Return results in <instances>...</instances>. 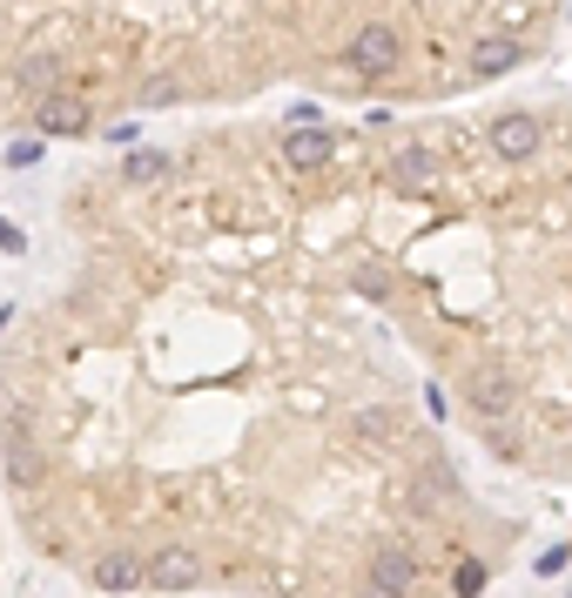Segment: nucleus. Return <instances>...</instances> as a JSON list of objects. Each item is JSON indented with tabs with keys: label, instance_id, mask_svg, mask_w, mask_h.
<instances>
[{
	"label": "nucleus",
	"instance_id": "f257e3e1",
	"mask_svg": "<svg viewBox=\"0 0 572 598\" xmlns=\"http://www.w3.org/2000/svg\"><path fill=\"white\" fill-rule=\"evenodd\" d=\"M169 182L89 168L81 263L0 357V471L28 545L189 558L236 598H485L519 545L451 464L445 390L277 222L250 122Z\"/></svg>",
	"mask_w": 572,
	"mask_h": 598
},
{
	"label": "nucleus",
	"instance_id": "f03ea898",
	"mask_svg": "<svg viewBox=\"0 0 572 598\" xmlns=\"http://www.w3.org/2000/svg\"><path fill=\"white\" fill-rule=\"evenodd\" d=\"M277 222L519 478H572V95L250 122Z\"/></svg>",
	"mask_w": 572,
	"mask_h": 598
},
{
	"label": "nucleus",
	"instance_id": "7ed1b4c3",
	"mask_svg": "<svg viewBox=\"0 0 572 598\" xmlns=\"http://www.w3.org/2000/svg\"><path fill=\"white\" fill-rule=\"evenodd\" d=\"M28 161H41V141H14L8 148V168H28Z\"/></svg>",
	"mask_w": 572,
	"mask_h": 598
},
{
	"label": "nucleus",
	"instance_id": "20e7f679",
	"mask_svg": "<svg viewBox=\"0 0 572 598\" xmlns=\"http://www.w3.org/2000/svg\"><path fill=\"white\" fill-rule=\"evenodd\" d=\"M565 598H572V591H565Z\"/></svg>",
	"mask_w": 572,
	"mask_h": 598
}]
</instances>
